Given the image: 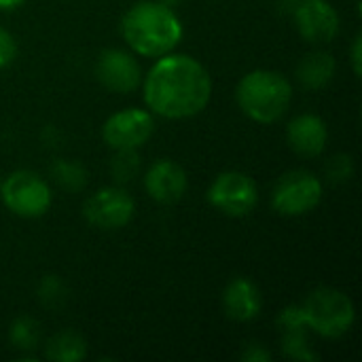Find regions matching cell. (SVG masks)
<instances>
[{
  "label": "cell",
  "instance_id": "11",
  "mask_svg": "<svg viewBox=\"0 0 362 362\" xmlns=\"http://www.w3.org/2000/svg\"><path fill=\"white\" fill-rule=\"evenodd\" d=\"M295 25L303 40L327 45L339 34V13L329 0H299L295 8Z\"/></svg>",
  "mask_w": 362,
  "mask_h": 362
},
{
  "label": "cell",
  "instance_id": "16",
  "mask_svg": "<svg viewBox=\"0 0 362 362\" xmlns=\"http://www.w3.org/2000/svg\"><path fill=\"white\" fill-rule=\"evenodd\" d=\"M337 64L335 57L327 51H312L308 55H303V59L297 66V78L305 89L318 91L325 89L333 76H335Z\"/></svg>",
  "mask_w": 362,
  "mask_h": 362
},
{
  "label": "cell",
  "instance_id": "8",
  "mask_svg": "<svg viewBox=\"0 0 362 362\" xmlns=\"http://www.w3.org/2000/svg\"><path fill=\"white\" fill-rule=\"evenodd\" d=\"M136 214V202L121 187L98 189L83 204V216L89 225L102 231H117L129 225Z\"/></svg>",
  "mask_w": 362,
  "mask_h": 362
},
{
  "label": "cell",
  "instance_id": "18",
  "mask_svg": "<svg viewBox=\"0 0 362 362\" xmlns=\"http://www.w3.org/2000/svg\"><path fill=\"white\" fill-rule=\"evenodd\" d=\"M8 339L17 352H34L40 346V325L30 316H19L11 325Z\"/></svg>",
  "mask_w": 362,
  "mask_h": 362
},
{
  "label": "cell",
  "instance_id": "5",
  "mask_svg": "<svg viewBox=\"0 0 362 362\" xmlns=\"http://www.w3.org/2000/svg\"><path fill=\"white\" fill-rule=\"evenodd\" d=\"M0 199L21 218H38L53 204L49 185L32 170H15L0 182Z\"/></svg>",
  "mask_w": 362,
  "mask_h": 362
},
{
  "label": "cell",
  "instance_id": "17",
  "mask_svg": "<svg viewBox=\"0 0 362 362\" xmlns=\"http://www.w3.org/2000/svg\"><path fill=\"white\" fill-rule=\"evenodd\" d=\"M45 354L53 362H81L87 358V341L74 331H62L47 341Z\"/></svg>",
  "mask_w": 362,
  "mask_h": 362
},
{
  "label": "cell",
  "instance_id": "7",
  "mask_svg": "<svg viewBox=\"0 0 362 362\" xmlns=\"http://www.w3.org/2000/svg\"><path fill=\"white\" fill-rule=\"evenodd\" d=\"M208 202L227 216H248L259 204V187L244 172H221L208 189Z\"/></svg>",
  "mask_w": 362,
  "mask_h": 362
},
{
  "label": "cell",
  "instance_id": "28",
  "mask_svg": "<svg viewBox=\"0 0 362 362\" xmlns=\"http://www.w3.org/2000/svg\"><path fill=\"white\" fill-rule=\"evenodd\" d=\"M0 182H2V176H0Z\"/></svg>",
  "mask_w": 362,
  "mask_h": 362
},
{
  "label": "cell",
  "instance_id": "25",
  "mask_svg": "<svg viewBox=\"0 0 362 362\" xmlns=\"http://www.w3.org/2000/svg\"><path fill=\"white\" fill-rule=\"evenodd\" d=\"M350 62H352V72L356 76H361L362 72V36L356 34L354 36V42H352V49H350Z\"/></svg>",
  "mask_w": 362,
  "mask_h": 362
},
{
  "label": "cell",
  "instance_id": "9",
  "mask_svg": "<svg viewBox=\"0 0 362 362\" xmlns=\"http://www.w3.org/2000/svg\"><path fill=\"white\" fill-rule=\"evenodd\" d=\"M155 132V119L151 110L125 108L110 115L102 125V140L112 151H138L148 142Z\"/></svg>",
  "mask_w": 362,
  "mask_h": 362
},
{
  "label": "cell",
  "instance_id": "20",
  "mask_svg": "<svg viewBox=\"0 0 362 362\" xmlns=\"http://www.w3.org/2000/svg\"><path fill=\"white\" fill-rule=\"evenodd\" d=\"M138 168H140V157L134 148L129 151H117L115 159H112V176L117 182H129L136 174H138Z\"/></svg>",
  "mask_w": 362,
  "mask_h": 362
},
{
  "label": "cell",
  "instance_id": "21",
  "mask_svg": "<svg viewBox=\"0 0 362 362\" xmlns=\"http://www.w3.org/2000/svg\"><path fill=\"white\" fill-rule=\"evenodd\" d=\"M68 297L66 284L57 276H45L38 284V299L47 308H59Z\"/></svg>",
  "mask_w": 362,
  "mask_h": 362
},
{
  "label": "cell",
  "instance_id": "12",
  "mask_svg": "<svg viewBox=\"0 0 362 362\" xmlns=\"http://www.w3.org/2000/svg\"><path fill=\"white\" fill-rule=\"evenodd\" d=\"M187 172L172 159L155 161L144 174V189L157 204H176L187 193Z\"/></svg>",
  "mask_w": 362,
  "mask_h": 362
},
{
  "label": "cell",
  "instance_id": "23",
  "mask_svg": "<svg viewBox=\"0 0 362 362\" xmlns=\"http://www.w3.org/2000/svg\"><path fill=\"white\" fill-rule=\"evenodd\" d=\"M17 55V45H15V38L13 34L0 25V68H6Z\"/></svg>",
  "mask_w": 362,
  "mask_h": 362
},
{
  "label": "cell",
  "instance_id": "4",
  "mask_svg": "<svg viewBox=\"0 0 362 362\" xmlns=\"http://www.w3.org/2000/svg\"><path fill=\"white\" fill-rule=\"evenodd\" d=\"M299 310L308 331L325 339L344 337L356 320L352 299L346 293L331 286H320L312 291L303 299V303H299Z\"/></svg>",
  "mask_w": 362,
  "mask_h": 362
},
{
  "label": "cell",
  "instance_id": "15",
  "mask_svg": "<svg viewBox=\"0 0 362 362\" xmlns=\"http://www.w3.org/2000/svg\"><path fill=\"white\" fill-rule=\"evenodd\" d=\"M278 325L282 329V350L293 361H316L318 354L312 350L308 339V327L299 314L297 305H288L278 316Z\"/></svg>",
  "mask_w": 362,
  "mask_h": 362
},
{
  "label": "cell",
  "instance_id": "2",
  "mask_svg": "<svg viewBox=\"0 0 362 362\" xmlns=\"http://www.w3.org/2000/svg\"><path fill=\"white\" fill-rule=\"evenodd\" d=\"M185 28L176 11L159 0L136 2L121 19V36L142 57L172 53L182 40Z\"/></svg>",
  "mask_w": 362,
  "mask_h": 362
},
{
  "label": "cell",
  "instance_id": "27",
  "mask_svg": "<svg viewBox=\"0 0 362 362\" xmlns=\"http://www.w3.org/2000/svg\"><path fill=\"white\" fill-rule=\"evenodd\" d=\"M159 2H163V4H168V6H174V4H178L180 0H159Z\"/></svg>",
  "mask_w": 362,
  "mask_h": 362
},
{
  "label": "cell",
  "instance_id": "22",
  "mask_svg": "<svg viewBox=\"0 0 362 362\" xmlns=\"http://www.w3.org/2000/svg\"><path fill=\"white\" fill-rule=\"evenodd\" d=\"M327 176H329V180H333L337 185L348 182L354 176V161H352V157L346 155V153H339V155L331 157L329 163H327Z\"/></svg>",
  "mask_w": 362,
  "mask_h": 362
},
{
  "label": "cell",
  "instance_id": "14",
  "mask_svg": "<svg viewBox=\"0 0 362 362\" xmlns=\"http://www.w3.org/2000/svg\"><path fill=\"white\" fill-rule=\"evenodd\" d=\"M263 297L250 278H233L223 293V310L235 322H250L261 314Z\"/></svg>",
  "mask_w": 362,
  "mask_h": 362
},
{
  "label": "cell",
  "instance_id": "10",
  "mask_svg": "<svg viewBox=\"0 0 362 362\" xmlns=\"http://www.w3.org/2000/svg\"><path fill=\"white\" fill-rule=\"evenodd\" d=\"M95 76L112 93H132L142 83V68L129 51L104 49L95 62Z\"/></svg>",
  "mask_w": 362,
  "mask_h": 362
},
{
  "label": "cell",
  "instance_id": "1",
  "mask_svg": "<svg viewBox=\"0 0 362 362\" xmlns=\"http://www.w3.org/2000/svg\"><path fill=\"white\" fill-rule=\"evenodd\" d=\"M140 85L146 108L163 119H191L199 115L212 98L208 70L185 53L157 57Z\"/></svg>",
  "mask_w": 362,
  "mask_h": 362
},
{
  "label": "cell",
  "instance_id": "19",
  "mask_svg": "<svg viewBox=\"0 0 362 362\" xmlns=\"http://www.w3.org/2000/svg\"><path fill=\"white\" fill-rule=\"evenodd\" d=\"M51 174L55 182L66 191H81L87 185V172L78 161L59 159L51 165Z\"/></svg>",
  "mask_w": 362,
  "mask_h": 362
},
{
  "label": "cell",
  "instance_id": "6",
  "mask_svg": "<svg viewBox=\"0 0 362 362\" xmlns=\"http://www.w3.org/2000/svg\"><path fill=\"white\" fill-rule=\"evenodd\" d=\"M322 193L325 187L316 174L308 170H293L276 182L272 206L282 216H303L322 202Z\"/></svg>",
  "mask_w": 362,
  "mask_h": 362
},
{
  "label": "cell",
  "instance_id": "13",
  "mask_svg": "<svg viewBox=\"0 0 362 362\" xmlns=\"http://www.w3.org/2000/svg\"><path fill=\"white\" fill-rule=\"evenodd\" d=\"M329 140V127L322 117L303 112L295 117L286 127L288 146L301 157H318L325 153Z\"/></svg>",
  "mask_w": 362,
  "mask_h": 362
},
{
  "label": "cell",
  "instance_id": "26",
  "mask_svg": "<svg viewBox=\"0 0 362 362\" xmlns=\"http://www.w3.org/2000/svg\"><path fill=\"white\" fill-rule=\"evenodd\" d=\"M25 0H0V11H15L23 4Z\"/></svg>",
  "mask_w": 362,
  "mask_h": 362
},
{
  "label": "cell",
  "instance_id": "24",
  "mask_svg": "<svg viewBox=\"0 0 362 362\" xmlns=\"http://www.w3.org/2000/svg\"><path fill=\"white\" fill-rule=\"evenodd\" d=\"M242 361L246 362H269L272 354L261 346V344H250L244 352H242Z\"/></svg>",
  "mask_w": 362,
  "mask_h": 362
},
{
  "label": "cell",
  "instance_id": "3",
  "mask_svg": "<svg viewBox=\"0 0 362 362\" xmlns=\"http://www.w3.org/2000/svg\"><path fill=\"white\" fill-rule=\"evenodd\" d=\"M235 102L248 119L261 125H272L291 108L293 85L276 70H250L235 87Z\"/></svg>",
  "mask_w": 362,
  "mask_h": 362
}]
</instances>
